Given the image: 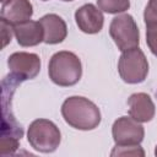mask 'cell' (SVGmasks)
<instances>
[{
	"instance_id": "6da1fadb",
	"label": "cell",
	"mask_w": 157,
	"mask_h": 157,
	"mask_svg": "<svg viewBox=\"0 0 157 157\" xmlns=\"http://www.w3.org/2000/svg\"><path fill=\"white\" fill-rule=\"evenodd\" d=\"M61 115L66 124L77 130H93L101 123L99 108L88 98L71 96L61 105Z\"/></svg>"
},
{
	"instance_id": "7a4b0ae2",
	"label": "cell",
	"mask_w": 157,
	"mask_h": 157,
	"mask_svg": "<svg viewBox=\"0 0 157 157\" xmlns=\"http://www.w3.org/2000/svg\"><path fill=\"white\" fill-rule=\"evenodd\" d=\"M48 74L49 78L58 86H74L80 81L82 76L81 60L72 52H58L49 60Z\"/></svg>"
},
{
	"instance_id": "3957f363",
	"label": "cell",
	"mask_w": 157,
	"mask_h": 157,
	"mask_svg": "<svg viewBox=\"0 0 157 157\" xmlns=\"http://www.w3.org/2000/svg\"><path fill=\"white\" fill-rule=\"evenodd\" d=\"M27 140L36 151L50 153L59 147L61 134L59 128L52 120L36 119L29 124Z\"/></svg>"
},
{
	"instance_id": "277c9868",
	"label": "cell",
	"mask_w": 157,
	"mask_h": 157,
	"mask_svg": "<svg viewBox=\"0 0 157 157\" xmlns=\"http://www.w3.org/2000/svg\"><path fill=\"white\" fill-rule=\"evenodd\" d=\"M118 72L126 83L144 82L148 74V61L144 52L139 47L121 52L118 61Z\"/></svg>"
},
{
	"instance_id": "5b68a950",
	"label": "cell",
	"mask_w": 157,
	"mask_h": 157,
	"mask_svg": "<svg viewBox=\"0 0 157 157\" xmlns=\"http://www.w3.org/2000/svg\"><path fill=\"white\" fill-rule=\"evenodd\" d=\"M109 34L120 52L139 47V28L134 17L129 13L119 15L112 20L109 26Z\"/></svg>"
},
{
	"instance_id": "8992f818",
	"label": "cell",
	"mask_w": 157,
	"mask_h": 157,
	"mask_svg": "<svg viewBox=\"0 0 157 157\" xmlns=\"http://www.w3.org/2000/svg\"><path fill=\"white\" fill-rule=\"evenodd\" d=\"M112 135L115 145H140L145 136V129L134 118L120 117L112 126Z\"/></svg>"
},
{
	"instance_id": "52a82bcc",
	"label": "cell",
	"mask_w": 157,
	"mask_h": 157,
	"mask_svg": "<svg viewBox=\"0 0 157 157\" xmlns=\"http://www.w3.org/2000/svg\"><path fill=\"white\" fill-rule=\"evenodd\" d=\"M10 74L21 82L34 78L40 71V59L34 53L16 52L7 59Z\"/></svg>"
},
{
	"instance_id": "ba28073f",
	"label": "cell",
	"mask_w": 157,
	"mask_h": 157,
	"mask_svg": "<svg viewBox=\"0 0 157 157\" xmlns=\"http://www.w3.org/2000/svg\"><path fill=\"white\" fill-rule=\"evenodd\" d=\"M75 21L80 31L87 34H94L102 31L104 17L99 7L93 4H85L76 10Z\"/></svg>"
},
{
	"instance_id": "9c48e42d",
	"label": "cell",
	"mask_w": 157,
	"mask_h": 157,
	"mask_svg": "<svg viewBox=\"0 0 157 157\" xmlns=\"http://www.w3.org/2000/svg\"><path fill=\"white\" fill-rule=\"evenodd\" d=\"M32 15L33 6L29 0H5L1 5V20L11 26L29 21Z\"/></svg>"
},
{
	"instance_id": "30bf717a",
	"label": "cell",
	"mask_w": 157,
	"mask_h": 157,
	"mask_svg": "<svg viewBox=\"0 0 157 157\" xmlns=\"http://www.w3.org/2000/svg\"><path fill=\"white\" fill-rule=\"evenodd\" d=\"M129 115L140 123L151 121L156 113V107L153 101L147 93L139 92L134 93L128 99Z\"/></svg>"
},
{
	"instance_id": "8fae6325",
	"label": "cell",
	"mask_w": 157,
	"mask_h": 157,
	"mask_svg": "<svg viewBox=\"0 0 157 157\" xmlns=\"http://www.w3.org/2000/svg\"><path fill=\"white\" fill-rule=\"evenodd\" d=\"M13 34L21 47H34L44 42V31L39 21H26L12 26Z\"/></svg>"
},
{
	"instance_id": "7c38bea8",
	"label": "cell",
	"mask_w": 157,
	"mask_h": 157,
	"mask_svg": "<svg viewBox=\"0 0 157 157\" xmlns=\"http://www.w3.org/2000/svg\"><path fill=\"white\" fill-rule=\"evenodd\" d=\"M39 22L44 31V43L58 44L66 38L67 26L59 15L55 13L44 15L42 18H39Z\"/></svg>"
},
{
	"instance_id": "4fadbf2b",
	"label": "cell",
	"mask_w": 157,
	"mask_h": 157,
	"mask_svg": "<svg viewBox=\"0 0 157 157\" xmlns=\"http://www.w3.org/2000/svg\"><path fill=\"white\" fill-rule=\"evenodd\" d=\"M98 7L107 13H121L129 10L130 0H97Z\"/></svg>"
},
{
	"instance_id": "5bb4252c",
	"label": "cell",
	"mask_w": 157,
	"mask_h": 157,
	"mask_svg": "<svg viewBox=\"0 0 157 157\" xmlns=\"http://www.w3.org/2000/svg\"><path fill=\"white\" fill-rule=\"evenodd\" d=\"M110 156H145V152L140 145H115L110 152Z\"/></svg>"
},
{
	"instance_id": "9a60e30c",
	"label": "cell",
	"mask_w": 157,
	"mask_h": 157,
	"mask_svg": "<svg viewBox=\"0 0 157 157\" xmlns=\"http://www.w3.org/2000/svg\"><path fill=\"white\" fill-rule=\"evenodd\" d=\"M146 43L151 53L157 56V22H146Z\"/></svg>"
},
{
	"instance_id": "2e32d148",
	"label": "cell",
	"mask_w": 157,
	"mask_h": 157,
	"mask_svg": "<svg viewBox=\"0 0 157 157\" xmlns=\"http://www.w3.org/2000/svg\"><path fill=\"white\" fill-rule=\"evenodd\" d=\"M144 20L145 23L157 22V0H148L144 12Z\"/></svg>"
},
{
	"instance_id": "e0dca14e",
	"label": "cell",
	"mask_w": 157,
	"mask_h": 157,
	"mask_svg": "<svg viewBox=\"0 0 157 157\" xmlns=\"http://www.w3.org/2000/svg\"><path fill=\"white\" fill-rule=\"evenodd\" d=\"M0 22H1V33H2V48L6 47V44L9 42H11V37H12V26L9 25L6 21L1 20L0 18Z\"/></svg>"
},
{
	"instance_id": "ac0fdd59",
	"label": "cell",
	"mask_w": 157,
	"mask_h": 157,
	"mask_svg": "<svg viewBox=\"0 0 157 157\" xmlns=\"http://www.w3.org/2000/svg\"><path fill=\"white\" fill-rule=\"evenodd\" d=\"M155 155L157 156V146H156V148H155Z\"/></svg>"
},
{
	"instance_id": "d6986e66",
	"label": "cell",
	"mask_w": 157,
	"mask_h": 157,
	"mask_svg": "<svg viewBox=\"0 0 157 157\" xmlns=\"http://www.w3.org/2000/svg\"><path fill=\"white\" fill-rule=\"evenodd\" d=\"M61 1H72V0H61Z\"/></svg>"
},
{
	"instance_id": "ffe728a7",
	"label": "cell",
	"mask_w": 157,
	"mask_h": 157,
	"mask_svg": "<svg viewBox=\"0 0 157 157\" xmlns=\"http://www.w3.org/2000/svg\"><path fill=\"white\" fill-rule=\"evenodd\" d=\"M4 1H5V0H1V2H4Z\"/></svg>"
},
{
	"instance_id": "44dd1931",
	"label": "cell",
	"mask_w": 157,
	"mask_h": 157,
	"mask_svg": "<svg viewBox=\"0 0 157 157\" xmlns=\"http://www.w3.org/2000/svg\"><path fill=\"white\" fill-rule=\"evenodd\" d=\"M42 1H48V0H42Z\"/></svg>"
}]
</instances>
